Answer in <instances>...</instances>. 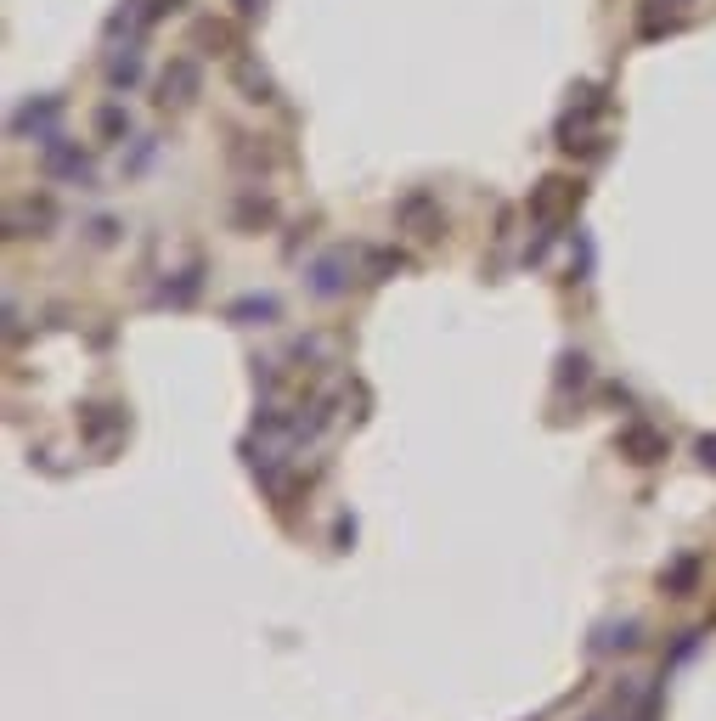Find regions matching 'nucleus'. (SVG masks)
Returning a JSON list of instances; mask_svg holds the SVG:
<instances>
[{
    "label": "nucleus",
    "instance_id": "nucleus-1",
    "mask_svg": "<svg viewBox=\"0 0 716 721\" xmlns=\"http://www.w3.org/2000/svg\"><path fill=\"white\" fill-rule=\"evenodd\" d=\"M192 80H197V73H192V63H175L170 73H164V96H170V90H181V102H187V90H192Z\"/></svg>",
    "mask_w": 716,
    "mask_h": 721
}]
</instances>
